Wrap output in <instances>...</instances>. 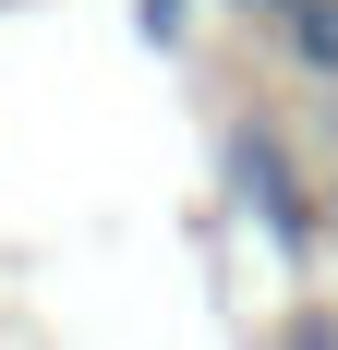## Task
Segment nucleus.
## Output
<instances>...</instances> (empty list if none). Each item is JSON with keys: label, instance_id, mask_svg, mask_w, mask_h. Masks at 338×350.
<instances>
[{"label": "nucleus", "instance_id": "nucleus-4", "mask_svg": "<svg viewBox=\"0 0 338 350\" xmlns=\"http://www.w3.org/2000/svg\"><path fill=\"white\" fill-rule=\"evenodd\" d=\"M230 12H266V25H290V0H230Z\"/></svg>", "mask_w": 338, "mask_h": 350}, {"label": "nucleus", "instance_id": "nucleus-1", "mask_svg": "<svg viewBox=\"0 0 338 350\" xmlns=\"http://www.w3.org/2000/svg\"><path fill=\"white\" fill-rule=\"evenodd\" d=\"M230 193H242V217L278 254H314V206H302V181H290V157H278V133H230Z\"/></svg>", "mask_w": 338, "mask_h": 350}, {"label": "nucleus", "instance_id": "nucleus-3", "mask_svg": "<svg viewBox=\"0 0 338 350\" xmlns=\"http://www.w3.org/2000/svg\"><path fill=\"white\" fill-rule=\"evenodd\" d=\"M181 25H194V0H133V36H145V49H181Z\"/></svg>", "mask_w": 338, "mask_h": 350}, {"label": "nucleus", "instance_id": "nucleus-2", "mask_svg": "<svg viewBox=\"0 0 338 350\" xmlns=\"http://www.w3.org/2000/svg\"><path fill=\"white\" fill-rule=\"evenodd\" d=\"M290 49L302 72H338V0H290Z\"/></svg>", "mask_w": 338, "mask_h": 350}]
</instances>
